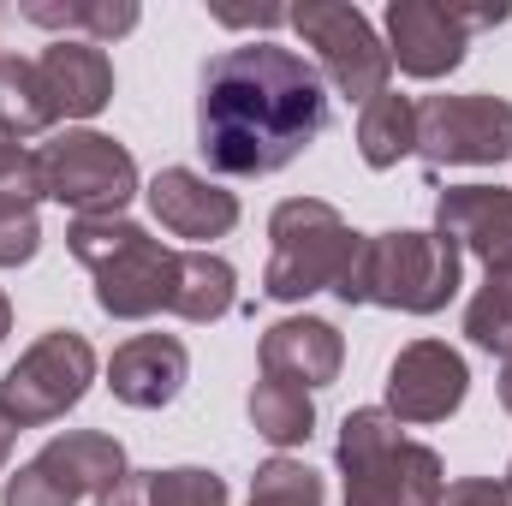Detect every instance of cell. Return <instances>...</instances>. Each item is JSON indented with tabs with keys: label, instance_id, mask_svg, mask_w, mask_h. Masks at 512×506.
Instances as JSON below:
<instances>
[{
	"label": "cell",
	"instance_id": "obj_1",
	"mask_svg": "<svg viewBox=\"0 0 512 506\" xmlns=\"http://www.w3.org/2000/svg\"><path fill=\"white\" fill-rule=\"evenodd\" d=\"M328 126L322 72L280 48L245 42L203 66L197 84V149L221 179H268L292 167Z\"/></svg>",
	"mask_w": 512,
	"mask_h": 506
},
{
	"label": "cell",
	"instance_id": "obj_2",
	"mask_svg": "<svg viewBox=\"0 0 512 506\" xmlns=\"http://www.w3.org/2000/svg\"><path fill=\"white\" fill-rule=\"evenodd\" d=\"M66 251L96 274V304L114 322H149L167 310L173 280H179V251L149 239L126 215H78L66 227Z\"/></svg>",
	"mask_w": 512,
	"mask_h": 506
},
{
	"label": "cell",
	"instance_id": "obj_3",
	"mask_svg": "<svg viewBox=\"0 0 512 506\" xmlns=\"http://www.w3.org/2000/svg\"><path fill=\"white\" fill-rule=\"evenodd\" d=\"M334 298L435 316L459 298V245H447L441 233H370L340 274Z\"/></svg>",
	"mask_w": 512,
	"mask_h": 506
},
{
	"label": "cell",
	"instance_id": "obj_4",
	"mask_svg": "<svg viewBox=\"0 0 512 506\" xmlns=\"http://www.w3.org/2000/svg\"><path fill=\"white\" fill-rule=\"evenodd\" d=\"M334 459L346 471V506H435L447 489L441 453L423 441H405L399 417L382 405L346 411Z\"/></svg>",
	"mask_w": 512,
	"mask_h": 506
},
{
	"label": "cell",
	"instance_id": "obj_5",
	"mask_svg": "<svg viewBox=\"0 0 512 506\" xmlns=\"http://www.w3.org/2000/svg\"><path fill=\"white\" fill-rule=\"evenodd\" d=\"M268 268H262V292L274 304H298L310 292H334L340 274L352 268V256L364 245V233L346 227V215L322 197H286L268 215Z\"/></svg>",
	"mask_w": 512,
	"mask_h": 506
},
{
	"label": "cell",
	"instance_id": "obj_6",
	"mask_svg": "<svg viewBox=\"0 0 512 506\" xmlns=\"http://www.w3.org/2000/svg\"><path fill=\"white\" fill-rule=\"evenodd\" d=\"M96 381V346L72 328H48L0 381V411L18 429H42L60 423Z\"/></svg>",
	"mask_w": 512,
	"mask_h": 506
},
{
	"label": "cell",
	"instance_id": "obj_7",
	"mask_svg": "<svg viewBox=\"0 0 512 506\" xmlns=\"http://www.w3.org/2000/svg\"><path fill=\"white\" fill-rule=\"evenodd\" d=\"M42 197L78 215H120L137 197V161L108 131H66L42 155Z\"/></svg>",
	"mask_w": 512,
	"mask_h": 506
},
{
	"label": "cell",
	"instance_id": "obj_8",
	"mask_svg": "<svg viewBox=\"0 0 512 506\" xmlns=\"http://www.w3.org/2000/svg\"><path fill=\"white\" fill-rule=\"evenodd\" d=\"M286 18H292V30L316 48L328 84H334L346 102H376L387 90V72H393L387 42L376 36V24H370L358 6H346V0H304V6L286 12Z\"/></svg>",
	"mask_w": 512,
	"mask_h": 506
},
{
	"label": "cell",
	"instance_id": "obj_9",
	"mask_svg": "<svg viewBox=\"0 0 512 506\" xmlns=\"http://www.w3.org/2000/svg\"><path fill=\"white\" fill-rule=\"evenodd\" d=\"M417 155L435 173L507 161L512 102H501V96H429V102H417Z\"/></svg>",
	"mask_w": 512,
	"mask_h": 506
},
{
	"label": "cell",
	"instance_id": "obj_10",
	"mask_svg": "<svg viewBox=\"0 0 512 506\" xmlns=\"http://www.w3.org/2000/svg\"><path fill=\"white\" fill-rule=\"evenodd\" d=\"M465 48H471L465 6H441V0H393L387 6V60L405 78H447L465 66Z\"/></svg>",
	"mask_w": 512,
	"mask_h": 506
},
{
	"label": "cell",
	"instance_id": "obj_11",
	"mask_svg": "<svg viewBox=\"0 0 512 506\" xmlns=\"http://www.w3.org/2000/svg\"><path fill=\"white\" fill-rule=\"evenodd\" d=\"M471 393V370L447 340H411L387 364V411L399 423H447Z\"/></svg>",
	"mask_w": 512,
	"mask_h": 506
},
{
	"label": "cell",
	"instance_id": "obj_12",
	"mask_svg": "<svg viewBox=\"0 0 512 506\" xmlns=\"http://www.w3.org/2000/svg\"><path fill=\"white\" fill-rule=\"evenodd\" d=\"M149 209L155 221L173 233V239H191V245H209V239H227L239 227V197L221 191L215 179L191 173V167H161L149 179Z\"/></svg>",
	"mask_w": 512,
	"mask_h": 506
},
{
	"label": "cell",
	"instance_id": "obj_13",
	"mask_svg": "<svg viewBox=\"0 0 512 506\" xmlns=\"http://www.w3.org/2000/svg\"><path fill=\"white\" fill-rule=\"evenodd\" d=\"M435 233L489 268L512 262V191L501 185H447L435 197Z\"/></svg>",
	"mask_w": 512,
	"mask_h": 506
},
{
	"label": "cell",
	"instance_id": "obj_14",
	"mask_svg": "<svg viewBox=\"0 0 512 506\" xmlns=\"http://www.w3.org/2000/svg\"><path fill=\"white\" fill-rule=\"evenodd\" d=\"M191 376V352L173 334H131L126 346L108 358V387L131 411H161L179 399V387Z\"/></svg>",
	"mask_w": 512,
	"mask_h": 506
},
{
	"label": "cell",
	"instance_id": "obj_15",
	"mask_svg": "<svg viewBox=\"0 0 512 506\" xmlns=\"http://www.w3.org/2000/svg\"><path fill=\"white\" fill-rule=\"evenodd\" d=\"M340 364H346V340L322 316H286L262 334V376L268 381H292L310 393V387L340 381Z\"/></svg>",
	"mask_w": 512,
	"mask_h": 506
},
{
	"label": "cell",
	"instance_id": "obj_16",
	"mask_svg": "<svg viewBox=\"0 0 512 506\" xmlns=\"http://www.w3.org/2000/svg\"><path fill=\"white\" fill-rule=\"evenodd\" d=\"M42 90H48V108L54 120H90L114 102V60L96 48V42H48L42 48Z\"/></svg>",
	"mask_w": 512,
	"mask_h": 506
},
{
	"label": "cell",
	"instance_id": "obj_17",
	"mask_svg": "<svg viewBox=\"0 0 512 506\" xmlns=\"http://www.w3.org/2000/svg\"><path fill=\"white\" fill-rule=\"evenodd\" d=\"M54 477H66L78 495H108L120 477H126V447L114 441V435H102V429H66V435H54L42 453H36Z\"/></svg>",
	"mask_w": 512,
	"mask_h": 506
},
{
	"label": "cell",
	"instance_id": "obj_18",
	"mask_svg": "<svg viewBox=\"0 0 512 506\" xmlns=\"http://www.w3.org/2000/svg\"><path fill=\"white\" fill-rule=\"evenodd\" d=\"M239 298V274L227 256L209 251H179V280H173V298L167 310L185 316V322H221Z\"/></svg>",
	"mask_w": 512,
	"mask_h": 506
},
{
	"label": "cell",
	"instance_id": "obj_19",
	"mask_svg": "<svg viewBox=\"0 0 512 506\" xmlns=\"http://www.w3.org/2000/svg\"><path fill=\"white\" fill-rule=\"evenodd\" d=\"M411 149H417V102L393 96V90H382L376 102H364V114H358V155L382 173V167H399Z\"/></svg>",
	"mask_w": 512,
	"mask_h": 506
},
{
	"label": "cell",
	"instance_id": "obj_20",
	"mask_svg": "<svg viewBox=\"0 0 512 506\" xmlns=\"http://www.w3.org/2000/svg\"><path fill=\"white\" fill-rule=\"evenodd\" d=\"M251 429L268 447H304V441L316 435V405H310L304 387L262 376L251 387Z\"/></svg>",
	"mask_w": 512,
	"mask_h": 506
},
{
	"label": "cell",
	"instance_id": "obj_21",
	"mask_svg": "<svg viewBox=\"0 0 512 506\" xmlns=\"http://www.w3.org/2000/svg\"><path fill=\"white\" fill-rule=\"evenodd\" d=\"M54 126L48 90H42V66L24 54H0V131L6 137H36Z\"/></svg>",
	"mask_w": 512,
	"mask_h": 506
},
{
	"label": "cell",
	"instance_id": "obj_22",
	"mask_svg": "<svg viewBox=\"0 0 512 506\" xmlns=\"http://www.w3.org/2000/svg\"><path fill=\"white\" fill-rule=\"evenodd\" d=\"M24 18H30V24H42V30H90V42H96V48H102V42H114V36H126V30H137V6H131V0L24 6Z\"/></svg>",
	"mask_w": 512,
	"mask_h": 506
},
{
	"label": "cell",
	"instance_id": "obj_23",
	"mask_svg": "<svg viewBox=\"0 0 512 506\" xmlns=\"http://www.w3.org/2000/svg\"><path fill=\"white\" fill-rule=\"evenodd\" d=\"M465 334L477 352H501V358L512 352V268H489V280L465 310Z\"/></svg>",
	"mask_w": 512,
	"mask_h": 506
},
{
	"label": "cell",
	"instance_id": "obj_24",
	"mask_svg": "<svg viewBox=\"0 0 512 506\" xmlns=\"http://www.w3.org/2000/svg\"><path fill=\"white\" fill-rule=\"evenodd\" d=\"M245 506H322V477L280 453L251 477V501Z\"/></svg>",
	"mask_w": 512,
	"mask_h": 506
},
{
	"label": "cell",
	"instance_id": "obj_25",
	"mask_svg": "<svg viewBox=\"0 0 512 506\" xmlns=\"http://www.w3.org/2000/svg\"><path fill=\"white\" fill-rule=\"evenodd\" d=\"M149 506H227V483L203 465L149 471Z\"/></svg>",
	"mask_w": 512,
	"mask_h": 506
},
{
	"label": "cell",
	"instance_id": "obj_26",
	"mask_svg": "<svg viewBox=\"0 0 512 506\" xmlns=\"http://www.w3.org/2000/svg\"><path fill=\"white\" fill-rule=\"evenodd\" d=\"M84 495L66 483V477H54L42 459H30L24 471H12L6 477V489H0V506H78Z\"/></svg>",
	"mask_w": 512,
	"mask_h": 506
},
{
	"label": "cell",
	"instance_id": "obj_27",
	"mask_svg": "<svg viewBox=\"0 0 512 506\" xmlns=\"http://www.w3.org/2000/svg\"><path fill=\"white\" fill-rule=\"evenodd\" d=\"M36 197H42V161H36L18 137L0 131V203L36 209Z\"/></svg>",
	"mask_w": 512,
	"mask_h": 506
},
{
	"label": "cell",
	"instance_id": "obj_28",
	"mask_svg": "<svg viewBox=\"0 0 512 506\" xmlns=\"http://www.w3.org/2000/svg\"><path fill=\"white\" fill-rule=\"evenodd\" d=\"M36 251H42V221H36V209L0 203V268H24Z\"/></svg>",
	"mask_w": 512,
	"mask_h": 506
},
{
	"label": "cell",
	"instance_id": "obj_29",
	"mask_svg": "<svg viewBox=\"0 0 512 506\" xmlns=\"http://www.w3.org/2000/svg\"><path fill=\"white\" fill-rule=\"evenodd\" d=\"M435 506H512V483L501 477H459V483H447L441 489V501Z\"/></svg>",
	"mask_w": 512,
	"mask_h": 506
},
{
	"label": "cell",
	"instance_id": "obj_30",
	"mask_svg": "<svg viewBox=\"0 0 512 506\" xmlns=\"http://www.w3.org/2000/svg\"><path fill=\"white\" fill-rule=\"evenodd\" d=\"M96 506H149V471H126L108 495H96Z\"/></svg>",
	"mask_w": 512,
	"mask_h": 506
},
{
	"label": "cell",
	"instance_id": "obj_31",
	"mask_svg": "<svg viewBox=\"0 0 512 506\" xmlns=\"http://www.w3.org/2000/svg\"><path fill=\"white\" fill-rule=\"evenodd\" d=\"M280 6H256V12H221V24H280Z\"/></svg>",
	"mask_w": 512,
	"mask_h": 506
},
{
	"label": "cell",
	"instance_id": "obj_32",
	"mask_svg": "<svg viewBox=\"0 0 512 506\" xmlns=\"http://www.w3.org/2000/svg\"><path fill=\"white\" fill-rule=\"evenodd\" d=\"M12 435H18V423L0 411V471H6V459H12Z\"/></svg>",
	"mask_w": 512,
	"mask_h": 506
},
{
	"label": "cell",
	"instance_id": "obj_33",
	"mask_svg": "<svg viewBox=\"0 0 512 506\" xmlns=\"http://www.w3.org/2000/svg\"><path fill=\"white\" fill-rule=\"evenodd\" d=\"M501 405L512 411V352H507V364H501Z\"/></svg>",
	"mask_w": 512,
	"mask_h": 506
},
{
	"label": "cell",
	"instance_id": "obj_34",
	"mask_svg": "<svg viewBox=\"0 0 512 506\" xmlns=\"http://www.w3.org/2000/svg\"><path fill=\"white\" fill-rule=\"evenodd\" d=\"M6 334H12V298L0 292V340H6Z\"/></svg>",
	"mask_w": 512,
	"mask_h": 506
},
{
	"label": "cell",
	"instance_id": "obj_35",
	"mask_svg": "<svg viewBox=\"0 0 512 506\" xmlns=\"http://www.w3.org/2000/svg\"><path fill=\"white\" fill-rule=\"evenodd\" d=\"M507 483H512V471H507Z\"/></svg>",
	"mask_w": 512,
	"mask_h": 506
},
{
	"label": "cell",
	"instance_id": "obj_36",
	"mask_svg": "<svg viewBox=\"0 0 512 506\" xmlns=\"http://www.w3.org/2000/svg\"><path fill=\"white\" fill-rule=\"evenodd\" d=\"M507 268H512V262H507Z\"/></svg>",
	"mask_w": 512,
	"mask_h": 506
}]
</instances>
